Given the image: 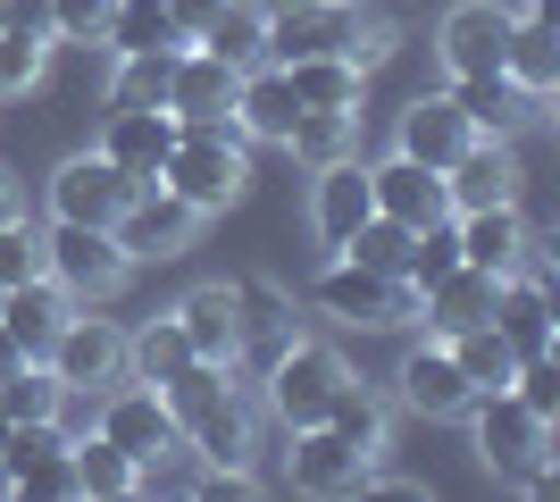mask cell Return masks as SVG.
<instances>
[{
	"mask_svg": "<svg viewBox=\"0 0 560 502\" xmlns=\"http://www.w3.org/2000/svg\"><path fill=\"white\" fill-rule=\"evenodd\" d=\"M160 402H167V419H176V435H185L192 460H210V469L252 460V402L234 394V369L192 360V369H176V377L160 385Z\"/></svg>",
	"mask_w": 560,
	"mask_h": 502,
	"instance_id": "1",
	"label": "cell"
},
{
	"mask_svg": "<svg viewBox=\"0 0 560 502\" xmlns=\"http://www.w3.org/2000/svg\"><path fill=\"white\" fill-rule=\"evenodd\" d=\"M160 185L185 201V210L218 218L243 201V185H252V160H243V126L234 118H210V126H176V151H167Z\"/></svg>",
	"mask_w": 560,
	"mask_h": 502,
	"instance_id": "2",
	"label": "cell"
},
{
	"mask_svg": "<svg viewBox=\"0 0 560 502\" xmlns=\"http://www.w3.org/2000/svg\"><path fill=\"white\" fill-rule=\"evenodd\" d=\"M310 302L335 318V327H360V335H394V327H419V293L401 285L394 268H360L335 252V268L310 285Z\"/></svg>",
	"mask_w": 560,
	"mask_h": 502,
	"instance_id": "3",
	"label": "cell"
},
{
	"mask_svg": "<svg viewBox=\"0 0 560 502\" xmlns=\"http://www.w3.org/2000/svg\"><path fill=\"white\" fill-rule=\"evenodd\" d=\"M460 419H477V460H486L493 478L527 486L536 469H552V419H536L511 385H502V394H468Z\"/></svg>",
	"mask_w": 560,
	"mask_h": 502,
	"instance_id": "4",
	"label": "cell"
},
{
	"mask_svg": "<svg viewBox=\"0 0 560 502\" xmlns=\"http://www.w3.org/2000/svg\"><path fill=\"white\" fill-rule=\"evenodd\" d=\"M259 369H268V410H277L284 428H318L327 402H335V385L351 377L343 352H335V343H310V335H284Z\"/></svg>",
	"mask_w": 560,
	"mask_h": 502,
	"instance_id": "5",
	"label": "cell"
},
{
	"mask_svg": "<svg viewBox=\"0 0 560 502\" xmlns=\"http://www.w3.org/2000/svg\"><path fill=\"white\" fill-rule=\"evenodd\" d=\"M43 277H59L75 302H109V293L135 277V260H126V243H117L109 226L50 218V235H43Z\"/></svg>",
	"mask_w": 560,
	"mask_h": 502,
	"instance_id": "6",
	"label": "cell"
},
{
	"mask_svg": "<svg viewBox=\"0 0 560 502\" xmlns=\"http://www.w3.org/2000/svg\"><path fill=\"white\" fill-rule=\"evenodd\" d=\"M0 494H25V502H75V453H68V435L50 428V419H25V428H9V444H0Z\"/></svg>",
	"mask_w": 560,
	"mask_h": 502,
	"instance_id": "7",
	"label": "cell"
},
{
	"mask_svg": "<svg viewBox=\"0 0 560 502\" xmlns=\"http://www.w3.org/2000/svg\"><path fill=\"white\" fill-rule=\"evenodd\" d=\"M126 201H135V176L109 167L101 151H75V160L50 176V218H75V226H117Z\"/></svg>",
	"mask_w": 560,
	"mask_h": 502,
	"instance_id": "8",
	"label": "cell"
},
{
	"mask_svg": "<svg viewBox=\"0 0 560 502\" xmlns=\"http://www.w3.org/2000/svg\"><path fill=\"white\" fill-rule=\"evenodd\" d=\"M192 226H201V210H185L167 185H135V201L117 210L109 235L126 243V260H176V252L192 243Z\"/></svg>",
	"mask_w": 560,
	"mask_h": 502,
	"instance_id": "9",
	"label": "cell"
},
{
	"mask_svg": "<svg viewBox=\"0 0 560 502\" xmlns=\"http://www.w3.org/2000/svg\"><path fill=\"white\" fill-rule=\"evenodd\" d=\"M394 394H401V410H419V419H460L468 410V377H460V360H452L444 335H427V343L401 352Z\"/></svg>",
	"mask_w": 560,
	"mask_h": 502,
	"instance_id": "10",
	"label": "cell"
},
{
	"mask_svg": "<svg viewBox=\"0 0 560 502\" xmlns=\"http://www.w3.org/2000/svg\"><path fill=\"white\" fill-rule=\"evenodd\" d=\"M518 151H511V135H477V143L460 151V160L444 167V201H452V218L460 210H493V201H518Z\"/></svg>",
	"mask_w": 560,
	"mask_h": 502,
	"instance_id": "11",
	"label": "cell"
},
{
	"mask_svg": "<svg viewBox=\"0 0 560 502\" xmlns=\"http://www.w3.org/2000/svg\"><path fill=\"white\" fill-rule=\"evenodd\" d=\"M369 192H376V210L394 218V226H410V235H419V226H444V218H452V201H444V167L401 160V151L369 167Z\"/></svg>",
	"mask_w": 560,
	"mask_h": 502,
	"instance_id": "12",
	"label": "cell"
},
{
	"mask_svg": "<svg viewBox=\"0 0 560 502\" xmlns=\"http://www.w3.org/2000/svg\"><path fill=\"white\" fill-rule=\"evenodd\" d=\"M376 460L360 453V444H343V435L318 419V428H293V453H284V478L302 486V494H360V478H369Z\"/></svg>",
	"mask_w": 560,
	"mask_h": 502,
	"instance_id": "13",
	"label": "cell"
},
{
	"mask_svg": "<svg viewBox=\"0 0 560 502\" xmlns=\"http://www.w3.org/2000/svg\"><path fill=\"white\" fill-rule=\"evenodd\" d=\"M502 43H511V9H493V0H460L435 25V50H444L452 75H493L502 68Z\"/></svg>",
	"mask_w": 560,
	"mask_h": 502,
	"instance_id": "14",
	"label": "cell"
},
{
	"mask_svg": "<svg viewBox=\"0 0 560 502\" xmlns=\"http://www.w3.org/2000/svg\"><path fill=\"white\" fill-rule=\"evenodd\" d=\"M234 84H243V68H226L218 50L185 43V50H176V84H167V118H176V126L234 118Z\"/></svg>",
	"mask_w": 560,
	"mask_h": 502,
	"instance_id": "15",
	"label": "cell"
},
{
	"mask_svg": "<svg viewBox=\"0 0 560 502\" xmlns=\"http://www.w3.org/2000/svg\"><path fill=\"white\" fill-rule=\"evenodd\" d=\"M376 210V192H369V160H318V176H310V226H318V243L327 252H343V235L360 226V218Z\"/></svg>",
	"mask_w": 560,
	"mask_h": 502,
	"instance_id": "16",
	"label": "cell"
},
{
	"mask_svg": "<svg viewBox=\"0 0 560 502\" xmlns=\"http://www.w3.org/2000/svg\"><path fill=\"white\" fill-rule=\"evenodd\" d=\"M50 377L59 385H117L126 377V335L109 318H68V327L50 335Z\"/></svg>",
	"mask_w": 560,
	"mask_h": 502,
	"instance_id": "17",
	"label": "cell"
},
{
	"mask_svg": "<svg viewBox=\"0 0 560 502\" xmlns=\"http://www.w3.org/2000/svg\"><path fill=\"white\" fill-rule=\"evenodd\" d=\"M101 435H109L126 460H151V453H167V444H185L176 419H167V402H160V385H117V394H101Z\"/></svg>",
	"mask_w": 560,
	"mask_h": 502,
	"instance_id": "18",
	"label": "cell"
},
{
	"mask_svg": "<svg viewBox=\"0 0 560 502\" xmlns=\"http://www.w3.org/2000/svg\"><path fill=\"white\" fill-rule=\"evenodd\" d=\"M176 327H185L192 360L243 369V293H234V285H192L185 302H176Z\"/></svg>",
	"mask_w": 560,
	"mask_h": 502,
	"instance_id": "19",
	"label": "cell"
},
{
	"mask_svg": "<svg viewBox=\"0 0 560 502\" xmlns=\"http://www.w3.org/2000/svg\"><path fill=\"white\" fill-rule=\"evenodd\" d=\"M75 318V293L59 285V277H25V285L0 293V327H9V343H18L25 360H43L50 352V335Z\"/></svg>",
	"mask_w": 560,
	"mask_h": 502,
	"instance_id": "20",
	"label": "cell"
},
{
	"mask_svg": "<svg viewBox=\"0 0 560 502\" xmlns=\"http://www.w3.org/2000/svg\"><path fill=\"white\" fill-rule=\"evenodd\" d=\"M452 243H460V260H468V268H486V277H511V268H527V218H518V201L460 210V218H452Z\"/></svg>",
	"mask_w": 560,
	"mask_h": 502,
	"instance_id": "21",
	"label": "cell"
},
{
	"mask_svg": "<svg viewBox=\"0 0 560 502\" xmlns=\"http://www.w3.org/2000/svg\"><path fill=\"white\" fill-rule=\"evenodd\" d=\"M293 118H302L293 75H284L277 59L243 68V84H234V126H243V143H284V135H293Z\"/></svg>",
	"mask_w": 560,
	"mask_h": 502,
	"instance_id": "22",
	"label": "cell"
},
{
	"mask_svg": "<svg viewBox=\"0 0 560 502\" xmlns=\"http://www.w3.org/2000/svg\"><path fill=\"white\" fill-rule=\"evenodd\" d=\"M167 151H176V118L167 109H109V135H101V160L126 167L135 185H160Z\"/></svg>",
	"mask_w": 560,
	"mask_h": 502,
	"instance_id": "23",
	"label": "cell"
},
{
	"mask_svg": "<svg viewBox=\"0 0 560 502\" xmlns=\"http://www.w3.org/2000/svg\"><path fill=\"white\" fill-rule=\"evenodd\" d=\"M502 75H511L527 101H552L560 84V34H552V0H527V17H511V43H502Z\"/></svg>",
	"mask_w": 560,
	"mask_h": 502,
	"instance_id": "24",
	"label": "cell"
},
{
	"mask_svg": "<svg viewBox=\"0 0 560 502\" xmlns=\"http://www.w3.org/2000/svg\"><path fill=\"white\" fill-rule=\"evenodd\" d=\"M493 327H502V343H511L518 360H544L552 352V293H544V277H502L493 285Z\"/></svg>",
	"mask_w": 560,
	"mask_h": 502,
	"instance_id": "25",
	"label": "cell"
},
{
	"mask_svg": "<svg viewBox=\"0 0 560 502\" xmlns=\"http://www.w3.org/2000/svg\"><path fill=\"white\" fill-rule=\"evenodd\" d=\"M444 101L460 109L468 126H477V135H511V126H527V118L544 109V101H527L502 68H493V75H452V93H444Z\"/></svg>",
	"mask_w": 560,
	"mask_h": 502,
	"instance_id": "26",
	"label": "cell"
},
{
	"mask_svg": "<svg viewBox=\"0 0 560 502\" xmlns=\"http://www.w3.org/2000/svg\"><path fill=\"white\" fill-rule=\"evenodd\" d=\"M477 143V126L460 118V109H452V101H410V109H401V160H427V167H452L460 160V151Z\"/></svg>",
	"mask_w": 560,
	"mask_h": 502,
	"instance_id": "27",
	"label": "cell"
},
{
	"mask_svg": "<svg viewBox=\"0 0 560 502\" xmlns=\"http://www.w3.org/2000/svg\"><path fill=\"white\" fill-rule=\"evenodd\" d=\"M192 43L218 50L226 68H259V59H268V0H218L210 25H201Z\"/></svg>",
	"mask_w": 560,
	"mask_h": 502,
	"instance_id": "28",
	"label": "cell"
},
{
	"mask_svg": "<svg viewBox=\"0 0 560 502\" xmlns=\"http://www.w3.org/2000/svg\"><path fill=\"white\" fill-rule=\"evenodd\" d=\"M176 50H185V43H176ZM176 50H117L109 109H167V84H176Z\"/></svg>",
	"mask_w": 560,
	"mask_h": 502,
	"instance_id": "29",
	"label": "cell"
},
{
	"mask_svg": "<svg viewBox=\"0 0 560 502\" xmlns=\"http://www.w3.org/2000/svg\"><path fill=\"white\" fill-rule=\"evenodd\" d=\"M284 75H293V93H302V109H360V93H369V68H351V59H284Z\"/></svg>",
	"mask_w": 560,
	"mask_h": 502,
	"instance_id": "30",
	"label": "cell"
},
{
	"mask_svg": "<svg viewBox=\"0 0 560 502\" xmlns=\"http://www.w3.org/2000/svg\"><path fill=\"white\" fill-rule=\"evenodd\" d=\"M452 343V360H460V377H468V394H502V385L518 377V352L502 343V327H460V335H444Z\"/></svg>",
	"mask_w": 560,
	"mask_h": 502,
	"instance_id": "31",
	"label": "cell"
},
{
	"mask_svg": "<svg viewBox=\"0 0 560 502\" xmlns=\"http://www.w3.org/2000/svg\"><path fill=\"white\" fill-rule=\"evenodd\" d=\"M109 50H176V9L167 0H109V25H101Z\"/></svg>",
	"mask_w": 560,
	"mask_h": 502,
	"instance_id": "32",
	"label": "cell"
},
{
	"mask_svg": "<svg viewBox=\"0 0 560 502\" xmlns=\"http://www.w3.org/2000/svg\"><path fill=\"white\" fill-rule=\"evenodd\" d=\"M176 369H192V343H185V327H176V311L151 318L142 335H126V377L135 385H167Z\"/></svg>",
	"mask_w": 560,
	"mask_h": 502,
	"instance_id": "33",
	"label": "cell"
},
{
	"mask_svg": "<svg viewBox=\"0 0 560 502\" xmlns=\"http://www.w3.org/2000/svg\"><path fill=\"white\" fill-rule=\"evenodd\" d=\"M68 453H75V494H93V502H117V494H135V460L117 453V444H109L101 428H93V435H75Z\"/></svg>",
	"mask_w": 560,
	"mask_h": 502,
	"instance_id": "34",
	"label": "cell"
},
{
	"mask_svg": "<svg viewBox=\"0 0 560 502\" xmlns=\"http://www.w3.org/2000/svg\"><path fill=\"white\" fill-rule=\"evenodd\" d=\"M327 428L343 435V444H360V453L369 460H385V428H394V419H385V402H376V394H360V385H335V402H327Z\"/></svg>",
	"mask_w": 560,
	"mask_h": 502,
	"instance_id": "35",
	"label": "cell"
},
{
	"mask_svg": "<svg viewBox=\"0 0 560 502\" xmlns=\"http://www.w3.org/2000/svg\"><path fill=\"white\" fill-rule=\"evenodd\" d=\"M59 410V377H50V360H18L9 377H0V419L25 428V419H50Z\"/></svg>",
	"mask_w": 560,
	"mask_h": 502,
	"instance_id": "36",
	"label": "cell"
},
{
	"mask_svg": "<svg viewBox=\"0 0 560 502\" xmlns=\"http://www.w3.org/2000/svg\"><path fill=\"white\" fill-rule=\"evenodd\" d=\"M351 135H360V109H302L293 135H284V151H302V160L318 167V160H343Z\"/></svg>",
	"mask_w": 560,
	"mask_h": 502,
	"instance_id": "37",
	"label": "cell"
},
{
	"mask_svg": "<svg viewBox=\"0 0 560 502\" xmlns=\"http://www.w3.org/2000/svg\"><path fill=\"white\" fill-rule=\"evenodd\" d=\"M394 43H401V17L394 9H376V0H351V68H385L394 59Z\"/></svg>",
	"mask_w": 560,
	"mask_h": 502,
	"instance_id": "38",
	"label": "cell"
},
{
	"mask_svg": "<svg viewBox=\"0 0 560 502\" xmlns=\"http://www.w3.org/2000/svg\"><path fill=\"white\" fill-rule=\"evenodd\" d=\"M43 50L50 43H34V34H18V25H0V101H18V93L43 84Z\"/></svg>",
	"mask_w": 560,
	"mask_h": 502,
	"instance_id": "39",
	"label": "cell"
},
{
	"mask_svg": "<svg viewBox=\"0 0 560 502\" xmlns=\"http://www.w3.org/2000/svg\"><path fill=\"white\" fill-rule=\"evenodd\" d=\"M25 277H43V226H34V218H9V226H0V285H25Z\"/></svg>",
	"mask_w": 560,
	"mask_h": 502,
	"instance_id": "40",
	"label": "cell"
},
{
	"mask_svg": "<svg viewBox=\"0 0 560 502\" xmlns=\"http://www.w3.org/2000/svg\"><path fill=\"white\" fill-rule=\"evenodd\" d=\"M511 394H518L527 410H536V419H552V410H560V369H552V352H544V360H518Z\"/></svg>",
	"mask_w": 560,
	"mask_h": 502,
	"instance_id": "41",
	"label": "cell"
},
{
	"mask_svg": "<svg viewBox=\"0 0 560 502\" xmlns=\"http://www.w3.org/2000/svg\"><path fill=\"white\" fill-rule=\"evenodd\" d=\"M50 428L68 435V444H75V435H93V428H101V385H59V410H50Z\"/></svg>",
	"mask_w": 560,
	"mask_h": 502,
	"instance_id": "42",
	"label": "cell"
},
{
	"mask_svg": "<svg viewBox=\"0 0 560 502\" xmlns=\"http://www.w3.org/2000/svg\"><path fill=\"white\" fill-rule=\"evenodd\" d=\"M0 25H18V34L50 43V0H0Z\"/></svg>",
	"mask_w": 560,
	"mask_h": 502,
	"instance_id": "43",
	"label": "cell"
},
{
	"mask_svg": "<svg viewBox=\"0 0 560 502\" xmlns=\"http://www.w3.org/2000/svg\"><path fill=\"white\" fill-rule=\"evenodd\" d=\"M9 218H25V192H18V176H0V226Z\"/></svg>",
	"mask_w": 560,
	"mask_h": 502,
	"instance_id": "44",
	"label": "cell"
},
{
	"mask_svg": "<svg viewBox=\"0 0 560 502\" xmlns=\"http://www.w3.org/2000/svg\"><path fill=\"white\" fill-rule=\"evenodd\" d=\"M18 360H25V352H18V343H9V327H0V377H9V369H18Z\"/></svg>",
	"mask_w": 560,
	"mask_h": 502,
	"instance_id": "45",
	"label": "cell"
},
{
	"mask_svg": "<svg viewBox=\"0 0 560 502\" xmlns=\"http://www.w3.org/2000/svg\"><path fill=\"white\" fill-rule=\"evenodd\" d=\"M0 293H9V285H0Z\"/></svg>",
	"mask_w": 560,
	"mask_h": 502,
	"instance_id": "46",
	"label": "cell"
}]
</instances>
